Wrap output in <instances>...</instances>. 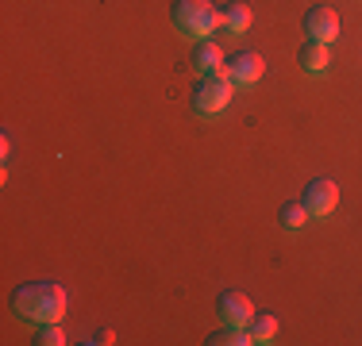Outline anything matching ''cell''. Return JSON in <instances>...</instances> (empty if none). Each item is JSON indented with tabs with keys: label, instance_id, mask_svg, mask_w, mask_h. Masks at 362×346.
Segmentation results:
<instances>
[{
	"label": "cell",
	"instance_id": "5b68a950",
	"mask_svg": "<svg viewBox=\"0 0 362 346\" xmlns=\"http://www.w3.org/2000/svg\"><path fill=\"white\" fill-rule=\"evenodd\" d=\"M216 311L228 327H251V319H255V304L243 289H223L216 297Z\"/></svg>",
	"mask_w": 362,
	"mask_h": 346
},
{
	"label": "cell",
	"instance_id": "9a60e30c",
	"mask_svg": "<svg viewBox=\"0 0 362 346\" xmlns=\"http://www.w3.org/2000/svg\"><path fill=\"white\" fill-rule=\"evenodd\" d=\"M89 342H93V346H108V342H116V335H112V331H108V327H100V331H97V335H93V339H89Z\"/></svg>",
	"mask_w": 362,
	"mask_h": 346
},
{
	"label": "cell",
	"instance_id": "8fae6325",
	"mask_svg": "<svg viewBox=\"0 0 362 346\" xmlns=\"http://www.w3.org/2000/svg\"><path fill=\"white\" fill-rule=\"evenodd\" d=\"M251 339L255 342H274L278 339V316H270V311H255V319H251Z\"/></svg>",
	"mask_w": 362,
	"mask_h": 346
},
{
	"label": "cell",
	"instance_id": "277c9868",
	"mask_svg": "<svg viewBox=\"0 0 362 346\" xmlns=\"http://www.w3.org/2000/svg\"><path fill=\"white\" fill-rule=\"evenodd\" d=\"M300 201H305L313 220H327V215L339 208V185H335L332 177H316V181H308V189H305Z\"/></svg>",
	"mask_w": 362,
	"mask_h": 346
},
{
	"label": "cell",
	"instance_id": "30bf717a",
	"mask_svg": "<svg viewBox=\"0 0 362 346\" xmlns=\"http://www.w3.org/2000/svg\"><path fill=\"white\" fill-rule=\"evenodd\" d=\"M220 20H223V28H228V31L243 35L247 28H251L255 12H251V8L243 4V0H231V4H223V8H220Z\"/></svg>",
	"mask_w": 362,
	"mask_h": 346
},
{
	"label": "cell",
	"instance_id": "4fadbf2b",
	"mask_svg": "<svg viewBox=\"0 0 362 346\" xmlns=\"http://www.w3.org/2000/svg\"><path fill=\"white\" fill-rule=\"evenodd\" d=\"M251 331L247 327H228V331H212L209 335V346H251Z\"/></svg>",
	"mask_w": 362,
	"mask_h": 346
},
{
	"label": "cell",
	"instance_id": "9c48e42d",
	"mask_svg": "<svg viewBox=\"0 0 362 346\" xmlns=\"http://www.w3.org/2000/svg\"><path fill=\"white\" fill-rule=\"evenodd\" d=\"M327 62H332V47H327V42L308 39L305 47H300V66H305L308 73H324Z\"/></svg>",
	"mask_w": 362,
	"mask_h": 346
},
{
	"label": "cell",
	"instance_id": "5bb4252c",
	"mask_svg": "<svg viewBox=\"0 0 362 346\" xmlns=\"http://www.w3.org/2000/svg\"><path fill=\"white\" fill-rule=\"evenodd\" d=\"M62 342H66V331L58 323H39L35 346H62Z\"/></svg>",
	"mask_w": 362,
	"mask_h": 346
},
{
	"label": "cell",
	"instance_id": "52a82bcc",
	"mask_svg": "<svg viewBox=\"0 0 362 346\" xmlns=\"http://www.w3.org/2000/svg\"><path fill=\"white\" fill-rule=\"evenodd\" d=\"M305 31H308V39L327 42V47H332V42L339 39V12H335V8H327V4L308 8V16H305Z\"/></svg>",
	"mask_w": 362,
	"mask_h": 346
},
{
	"label": "cell",
	"instance_id": "7a4b0ae2",
	"mask_svg": "<svg viewBox=\"0 0 362 346\" xmlns=\"http://www.w3.org/2000/svg\"><path fill=\"white\" fill-rule=\"evenodd\" d=\"M170 20H174V28L181 35H189V39H212V31L223 28L220 20V8L212 4V0H174L170 4Z\"/></svg>",
	"mask_w": 362,
	"mask_h": 346
},
{
	"label": "cell",
	"instance_id": "7c38bea8",
	"mask_svg": "<svg viewBox=\"0 0 362 346\" xmlns=\"http://www.w3.org/2000/svg\"><path fill=\"white\" fill-rule=\"evenodd\" d=\"M278 215H281V227H286V231H300L308 220H313V215H308V208H305V201H286Z\"/></svg>",
	"mask_w": 362,
	"mask_h": 346
},
{
	"label": "cell",
	"instance_id": "3957f363",
	"mask_svg": "<svg viewBox=\"0 0 362 346\" xmlns=\"http://www.w3.org/2000/svg\"><path fill=\"white\" fill-rule=\"evenodd\" d=\"M231 97H235V81L228 73H209L193 89V112L197 116H220L231 104Z\"/></svg>",
	"mask_w": 362,
	"mask_h": 346
},
{
	"label": "cell",
	"instance_id": "ba28073f",
	"mask_svg": "<svg viewBox=\"0 0 362 346\" xmlns=\"http://www.w3.org/2000/svg\"><path fill=\"white\" fill-rule=\"evenodd\" d=\"M223 62H228V54L220 50V42L216 39H201L193 47V69L201 77H209V73H223Z\"/></svg>",
	"mask_w": 362,
	"mask_h": 346
},
{
	"label": "cell",
	"instance_id": "6da1fadb",
	"mask_svg": "<svg viewBox=\"0 0 362 346\" xmlns=\"http://www.w3.org/2000/svg\"><path fill=\"white\" fill-rule=\"evenodd\" d=\"M70 308V297L58 281H23L12 289V311L28 323H58Z\"/></svg>",
	"mask_w": 362,
	"mask_h": 346
},
{
	"label": "cell",
	"instance_id": "8992f818",
	"mask_svg": "<svg viewBox=\"0 0 362 346\" xmlns=\"http://www.w3.org/2000/svg\"><path fill=\"white\" fill-rule=\"evenodd\" d=\"M223 73L235 85H255V81H262L266 62H262L258 50H235V54H228V62H223Z\"/></svg>",
	"mask_w": 362,
	"mask_h": 346
}]
</instances>
